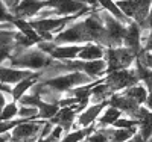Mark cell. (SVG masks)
Returning a JSON list of instances; mask_svg holds the SVG:
<instances>
[{"label": "cell", "mask_w": 152, "mask_h": 142, "mask_svg": "<svg viewBox=\"0 0 152 142\" xmlns=\"http://www.w3.org/2000/svg\"><path fill=\"white\" fill-rule=\"evenodd\" d=\"M40 82L43 85H46L47 88L53 89L58 94H67L73 88L88 85L94 80L84 73H66V74H59V76L50 77V79H44V80H40Z\"/></svg>", "instance_id": "6da1fadb"}, {"label": "cell", "mask_w": 152, "mask_h": 142, "mask_svg": "<svg viewBox=\"0 0 152 142\" xmlns=\"http://www.w3.org/2000/svg\"><path fill=\"white\" fill-rule=\"evenodd\" d=\"M105 62H107V74L119 70H126L134 65L137 53L128 47H111L105 48Z\"/></svg>", "instance_id": "7a4b0ae2"}, {"label": "cell", "mask_w": 152, "mask_h": 142, "mask_svg": "<svg viewBox=\"0 0 152 142\" xmlns=\"http://www.w3.org/2000/svg\"><path fill=\"white\" fill-rule=\"evenodd\" d=\"M117 8L142 29H146V20L152 6V0H117Z\"/></svg>", "instance_id": "3957f363"}, {"label": "cell", "mask_w": 152, "mask_h": 142, "mask_svg": "<svg viewBox=\"0 0 152 142\" xmlns=\"http://www.w3.org/2000/svg\"><path fill=\"white\" fill-rule=\"evenodd\" d=\"M104 83L114 94H117L119 91H125V89L140 83V79L137 76L135 68L131 67L126 70H119V71H113L107 74V77H104Z\"/></svg>", "instance_id": "277c9868"}, {"label": "cell", "mask_w": 152, "mask_h": 142, "mask_svg": "<svg viewBox=\"0 0 152 142\" xmlns=\"http://www.w3.org/2000/svg\"><path fill=\"white\" fill-rule=\"evenodd\" d=\"M46 6L52 8L56 12V17L88 14L93 11L84 0H46Z\"/></svg>", "instance_id": "5b68a950"}, {"label": "cell", "mask_w": 152, "mask_h": 142, "mask_svg": "<svg viewBox=\"0 0 152 142\" xmlns=\"http://www.w3.org/2000/svg\"><path fill=\"white\" fill-rule=\"evenodd\" d=\"M46 121L41 120H32V121H24L21 124H18L14 130H12L11 139H38L41 133V128L44 125Z\"/></svg>", "instance_id": "8992f818"}, {"label": "cell", "mask_w": 152, "mask_h": 142, "mask_svg": "<svg viewBox=\"0 0 152 142\" xmlns=\"http://www.w3.org/2000/svg\"><path fill=\"white\" fill-rule=\"evenodd\" d=\"M108 106V101L105 103H97V105H90L87 106L76 118V123H75V128L73 130H78V128H87V127H91L97 118L100 117V113L104 112V109Z\"/></svg>", "instance_id": "52a82bcc"}, {"label": "cell", "mask_w": 152, "mask_h": 142, "mask_svg": "<svg viewBox=\"0 0 152 142\" xmlns=\"http://www.w3.org/2000/svg\"><path fill=\"white\" fill-rule=\"evenodd\" d=\"M108 106H113V107L119 109L125 117H129V118H132L135 115V112L138 110V107H140V105H138L137 101H134L132 98L123 95L122 92L113 94L108 98Z\"/></svg>", "instance_id": "ba28073f"}, {"label": "cell", "mask_w": 152, "mask_h": 142, "mask_svg": "<svg viewBox=\"0 0 152 142\" xmlns=\"http://www.w3.org/2000/svg\"><path fill=\"white\" fill-rule=\"evenodd\" d=\"M43 8H46V0H21L12 12L14 17L26 20L28 17H37Z\"/></svg>", "instance_id": "9c48e42d"}, {"label": "cell", "mask_w": 152, "mask_h": 142, "mask_svg": "<svg viewBox=\"0 0 152 142\" xmlns=\"http://www.w3.org/2000/svg\"><path fill=\"white\" fill-rule=\"evenodd\" d=\"M76 118H78V110H76V107H61L58 110V113L50 120V123L53 125L62 127L66 135H69L72 132V128L75 127Z\"/></svg>", "instance_id": "30bf717a"}, {"label": "cell", "mask_w": 152, "mask_h": 142, "mask_svg": "<svg viewBox=\"0 0 152 142\" xmlns=\"http://www.w3.org/2000/svg\"><path fill=\"white\" fill-rule=\"evenodd\" d=\"M132 118L138 123V132L137 133L146 142L152 136V112L149 109H146L145 106H140Z\"/></svg>", "instance_id": "8fae6325"}, {"label": "cell", "mask_w": 152, "mask_h": 142, "mask_svg": "<svg viewBox=\"0 0 152 142\" xmlns=\"http://www.w3.org/2000/svg\"><path fill=\"white\" fill-rule=\"evenodd\" d=\"M142 30L143 29L134 21L126 24V32L123 36V47L131 48L138 55V51L142 50Z\"/></svg>", "instance_id": "7c38bea8"}, {"label": "cell", "mask_w": 152, "mask_h": 142, "mask_svg": "<svg viewBox=\"0 0 152 142\" xmlns=\"http://www.w3.org/2000/svg\"><path fill=\"white\" fill-rule=\"evenodd\" d=\"M34 71L29 70H18V68H12V67H6V65H0V83L5 85H17L18 82H21L23 79L34 76Z\"/></svg>", "instance_id": "4fadbf2b"}, {"label": "cell", "mask_w": 152, "mask_h": 142, "mask_svg": "<svg viewBox=\"0 0 152 142\" xmlns=\"http://www.w3.org/2000/svg\"><path fill=\"white\" fill-rule=\"evenodd\" d=\"M81 50H82V45H78V44L56 45L53 51L50 53V58L55 61H75V59H78V55Z\"/></svg>", "instance_id": "5bb4252c"}, {"label": "cell", "mask_w": 152, "mask_h": 142, "mask_svg": "<svg viewBox=\"0 0 152 142\" xmlns=\"http://www.w3.org/2000/svg\"><path fill=\"white\" fill-rule=\"evenodd\" d=\"M104 58H105V47L99 45L96 43L84 44L82 50L79 51V55H78V59L79 61H85V62L99 61V59H104Z\"/></svg>", "instance_id": "9a60e30c"}, {"label": "cell", "mask_w": 152, "mask_h": 142, "mask_svg": "<svg viewBox=\"0 0 152 142\" xmlns=\"http://www.w3.org/2000/svg\"><path fill=\"white\" fill-rule=\"evenodd\" d=\"M123 117V113L113 107V106H107L104 109V112L100 113V117L97 118V121L94 123V128H107V127H113V124L116 123L119 118Z\"/></svg>", "instance_id": "2e32d148"}, {"label": "cell", "mask_w": 152, "mask_h": 142, "mask_svg": "<svg viewBox=\"0 0 152 142\" xmlns=\"http://www.w3.org/2000/svg\"><path fill=\"white\" fill-rule=\"evenodd\" d=\"M105 135L108 136V142H126L134 138V135L138 132V128H114L107 127L104 128Z\"/></svg>", "instance_id": "e0dca14e"}, {"label": "cell", "mask_w": 152, "mask_h": 142, "mask_svg": "<svg viewBox=\"0 0 152 142\" xmlns=\"http://www.w3.org/2000/svg\"><path fill=\"white\" fill-rule=\"evenodd\" d=\"M122 94L126 95V97H129V98H132L140 106H143L149 92H148V89H146V86L143 83H137V85H134V86H131L128 89H125V91H122Z\"/></svg>", "instance_id": "ac0fdd59"}, {"label": "cell", "mask_w": 152, "mask_h": 142, "mask_svg": "<svg viewBox=\"0 0 152 142\" xmlns=\"http://www.w3.org/2000/svg\"><path fill=\"white\" fill-rule=\"evenodd\" d=\"M59 106L55 103H47V101H41L38 106V120L41 121H50L55 115L58 113Z\"/></svg>", "instance_id": "d6986e66"}, {"label": "cell", "mask_w": 152, "mask_h": 142, "mask_svg": "<svg viewBox=\"0 0 152 142\" xmlns=\"http://www.w3.org/2000/svg\"><path fill=\"white\" fill-rule=\"evenodd\" d=\"M18 118V103L17 101H9L2 110L0 121H12Z\"/></svg>", "instance_id": "ffe728a7"}, {"label": "cell", "mask_w": 152, "mask_h": 142, "mask_svg": "<svg viewBox=\"0 0 152 142\" xmlns=\"http://www.w3.org/2000/svg\"><path fill=\"white\" fill-rule=\"evenodd\" d=\"M18 118L24 121L38 120V109L31 106H18Z\"/></svg>", "instance_id": "44dd1931"}, {"label": "cell", "mask_w": 152, "mask_h": 142, "mask_svg": "<svg viewBox=\"0 0 152 142\" xmlns=\"http://www.w3.org/2000/svg\"><path fill=\"white\" fill-rule=\"evenodd\" d=\"M113 127L114 128H138V123L134 120V118H129V117H123L122 118H119L116 123L113 124Z\"/></svg>", "instance_id": "7402d4cb"}, {"label": "cell", "mask_w": 152, "mask_h": 142, "mask_svg": "<svg viewBox=\"0 0 152 142\" xmlns=\"http://www.w3.org/2000/svg\"><path fill=\"white\" fill-rule=\"evenodd\" d=\"M142 48L152 53V29L142 30Z\"/></svg>", "instance_id": "603a6c76"}, {"label": "cell", "mask_w": 152, "mask_h": 142, "mask_svg": "<svg viewBox=\"0 0 152 142\" xmlns=\"http://www.w3.org/2000/svg\"><path fill=\"white\" fill-rule=\"evenodd\" d=\"M88 142H108V136L105 135L104 128H94V132L87 138Z\"/></svg>", "instance_id": "cb8c5ba5"}, {"label": "cell", "mask_w": 152, "mask_h": 142, "mask_svg": "<svg viewBox=\"0 0 152 142\" xmlns=\"http://www.w3.org/2000/svg\"><path fill=\"white\" fill-rule=\"evenodd\" d=\"M11 100H8V97L0 91V110H3V107L6 106V103H9Z\"/></svg>", "instance_id": "d4e9b609"}, {"label": "cell", "mask_w": 152, "mask_h": 142, "mask_svg": "<svg viewBox=\"0 0 152 142\" xmlns=\"http://www.w3.org/2000/svg\"><path fill=\"white\" fill-rule=\"evenodd\" d=\"M143 106L152 112V91L148 94V98H146V101H145V105H143Z\"/></svg>", "instance_id": "484cf974"}, {"label": "cell", "mask_w": 152, "mask_h": 142, "mask_svg": "<svg viewBox=\"0 0 152 142\" xmlns=\"http://www.w3.org/2000/svg\"><path fill=\"white\" fill-rule=\"evenodd\" d=\"M146 29H152V6H151L149 15H148V20H146Z\"/></svg>", "instance_id": "4316f807"}, {"label": "cell", "mask_w": 152, "mask_h": 142, "mask_svg": "<svg viewBox=\"0 0 152 142\" xmlns=\"http://www.w3.org/2000/svg\"><path fill=\"white\" fill-rule=\"evenodd\" d=\"M8 142H37V139H11V136H9V139H8Z\"/></svg>", "instance_id": "83f0119b"}, {"label": "cell", "mask_w": 152, "mask_h": 142, "mask_svg": "<svg viewBox=\"0 0 152 142\" xmlns=\"http://www.w3.org/2000/svg\"><path fill=\"white\" fill-rule=\"evenodd\" d=\"M3 3H6L8 6H11L12 9L15 8V0H3Z\"/></svg>", "instance_id": "f1b7e54d"}, {"label": "cell", "mask_w": 152, "mask_h": 142, "mask_svg": "<svg viewBox=\"0 0 152 142\" xmlns=\"http://www.w3.org/2000/svg\"><path fill=\"white\" fill-rule=\"evenodd\" d=\"M9 133H6V135H0V142H8V139H9Z\"/></svg>", "instance_id": "f546056e"}, {"label": "cell", "mask_w": 152, "mask_h": 142, "mask_svg": "<svg viewBox=\"0 0 152 142\" xmlns=\"http://www.w3.org/2000/svg\"><path fill=\"white\" fill-rule=\"evenodd\" d=\"M20 2H21V0H15V6H17V5H18Z\"/></svg>", "instance_id": "4dcf8cb0"}, {"label": "cell", "mask_w": 152, "mask_h": 142, "mask_svg": "<svg viewBox=\"0 0 152 142\" xmlns=\"http://www.w3.org/2000/svg\"><path fill=\"white\" fill-rule=\"evenodd\" d=\"M126 142H135V141H134V138H132V139H129V141H126Z\"/></svg>", "instance_id": "1f68e13d"}, {"label": "cell", "mask_w": 152, "mask_h": 142, "mask_svg": "<svg viewBox=\"0 0 152 142\" xmlns=\"http://www.w3.org/2000/svg\"><path fill=\"white\" fill-rule=\"evenodd\" d=\"M146 142H152V136H151V138H149V139H148Z\"/></svg>", "instance_id": "d6a6232c"}, {"label": "cell", "mask_w": 152, "mask_h": 142, "mask_svg": "<svg viewBox=\"0 0 152 142\" xmlns=\"http://www.w3.org/2000/svg\"><path fill=\"white\" fill-rule=\"evenodd\" d=\"M81 142H88V141H87V139H84V141H81Z\"/></svg>", "instance_id": "836d02e7"}, {"label": "cell", "mask_w": 152, "mask_h": 142, "mask_svg": "<svg viewBox=\"0 0 152 142\" xmlns=\"http://www.w3.org/2000/svg\"><path fill=\"white\" fill-rule=\"evenodd\" d=\"M116 2H117V0H116Z\"/></svg>", "instance_id": "e575fe53"}]
</instances>
